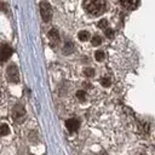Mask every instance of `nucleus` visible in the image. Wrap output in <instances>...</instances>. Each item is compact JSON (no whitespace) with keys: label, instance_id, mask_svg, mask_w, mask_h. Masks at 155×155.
I'll list each match as a JSON object with an SVG mask.
<instances>
[{"label":"nucleus","instance_id":"f257e3e1","mask_svg":"<svg viewBox=\"0 0 155 155\" xmlns=\"http://www.w3.org/2000/svg\"><path fill=\"white\" fill-rule=\"evenodd\" d=\"M104 0H84V8L91 15H99L104 10Z\"/></svg>","mask_w":155,"mask_h":155},{"label":"nucleus","instance_id":"f03ea898","mask_svg":"<svg viewBox=\"0 0 155 155\" xmlns=\"http://www.w3.org/2000/svg\"><path fill=\"white\" fill-rule=\"evenodd\" d=\"M6 75H7V79L10 82H13V84H17L19 81V73H18V68L17 65L15 64H11L7 70H6Z\"/></svg>","mask_w":155,"mask_h":155},{"label":"nucleus","instance_id":"7ed1b4c3","mask_svg":"<svg viewBox=\"0 0 155 155\" xmlns=\"http://www.w3.org/2000/svg\"><path fill=\"white\" fill-rule=\"evenodd\" d=\"M40 13L44 19V22H48L52 18V8L48 2H41L40 4Z\"/></svg>","mask_w":155,"mask_h":155},{"label":"nucleus","instance_id":"20e7f679","mask_svg":"<svg viewBox=\"0 0 155 155\" xmlns=\"http://www.w3.org/2000/svg\"><path fill=\"white\" fill-rule=\"evenodd\" d=\"M24 115H25L24 108L22 105H19V104L15 105V108L12 110V117H13V120L15 121H19V120H22L24 117Z\"/></svg>","mask_w":155,"mask_h":155},{"label":"nucleus","instance_id":"39448f33","mask_svg":"<svg viewBox=\"0 0 155 155\" xmlns=\"http://www.w3.org/2000/svg\"><path fill=\"white\" fill-rule=\"evenodd\" d=\"M65 126H67L68 131L73 133V132L78 131V128L80 127V121L78 119H68L65 121Z\"/></svg>","mask_w":155,"mask_h":155},{"label":"nucleus","instance_id":"423d86ee","mask_svg":"<svg viewBox=\"0 0 155 155\" xmlns=\"http://www.w3.org/2000/svg\"><path fill=\"white\" fill-rule=\"evenodd\" d=\"M12 54V48L8 46V45H2L1 47V61L2 62H6Z\"/></svg>","mask_w":155,"mask_h":155},{"label":"nucleus","instance_id":"0eeeda50","mask_svg":"<svg viewBox=\"0 0 155 155\" xmlns=\"http://www.w3.org/2000/svg\"><path fill=\"white\" fill-rule=\"evenodd\" d=\"M138 1H139V0H121V4H122V6H124L125 8H127V10H133V8L137 7Z\"/></svg>","mask_w":155,"mask_h":155},{"label":"nucleus","instance_id":"6e6552de","mask_svg":"<svg viewBox=\"0 0 155 155\" xmlns=\"http://www.w3.org/2000/svg\"><path fill=\"white\" fill-rule=\"evenodd\" d=\"M48 39L51 40V44H52V46H54L58 41H59V36H58V31L56 30V29H51L50 31H48Z\"/></svg>","mask_w":155,"mask_h":155},{"label":"nucleus","instance_id":"1a4fd4ad","mask_svg":"<svg viewBox=\"0 0 155 155\" xmlns=\"http://www.w3.org/2000/svg\"><path fill=\"white\" fill-rule=\"evenodd\" d=\"M78 36H79V39H80L81 41H87L88 38H90V33H88L87 30H81Z\"/></svg>","mask_w":155,"mask_h":155},{"label":"nucleus","instance_id":"9d476101","mask_svg":"<svg viewBox=\"0 0 155 155\" xmlns=\"http://www.w3.org/2000/svg\"><path fill=\"white\" fill-rule=\"evenodd\" d=\"M104 57H105V54H104L103 51H97V52L94 53V58H96L98 62H102V61L104 59Z\"/></svg>","mask_w":155,"mask_h":155},{"label":"nucleus","instance_id":"9b49d317","mask_svg":"<svg viewBox=\"0 0 155 155\" xmlns=\"http://www.w3.org/2000/svg\"><path fill=\"white\" fill-rule=\"evenodd\" d=\"M101 42H102V39H101V36H98V35H94V36L92 38V45H93V46H98V45H101Z\"/></svg>","mask_w":155,"mask_h":155},{"label":"nucleus","instance_id":"f8f14e48","mask_svg":"<svg viewBox=\"0 0 155 155\" xmlns=\"http://www.w3.org/2000/svg\"><path fill=\"white\" fill-rule=\"evenodd\" d=\"M63 51H64V53H70V52L73 51V44H71L70 41L67 42L65 46H64V48H63Z\"/></svg>","mask_w":155,"mask_h":155},{"label":"nucleus","instance_id":"ddd939ff","mask_svg":"<svg viewBox=\"0 0 155 155\" xmlns=\"http://www.w3.org/2000/svg\"><path fill=\"white\" fill-rule=\"evenodd\" d=\"M101 84H102L104 87H109V86H110V84H111V81H110V79H109V78H105V76H104V78H102V79H101Z\"/></svg>","mask_w":155,"mask_h":155},{"label":"nucleus","instance_id":"4468645a","mask_svg":"<svg viewBox=\"0 0 155 155\" xmlns=\"http://www.w3.org/2000/svg\"><path fill=\"white\" fill-rule=\"evenodd\" d=\"M84 74H85L86 76H90V78H91V76L94 75V70H93L92 68H85V69H84Z\"/></svg>","mask_w":155,"mask_h":155},{"label":"nucleus","instance_id":"2eb2a0df","mask_svg":"<svg viewBox=\"0 0 155 155\" xmlns=\"http://www.w3.org/2000/svg\"><path fill=\"white\" fill-rule=\"evenodd\" d=\"M8 132H10L8 126H7L6 124H2V125H1V136H6Z\"/></svg>","mask_w":155,"mask_h":155},{"label":"nucleus","instance_id":"dca6fc26","mask_svg":"<svg viewBox=\"0 0 155 155\" xmlns=\"http://www.w3.org/2000/svg\"><path fill=\"white\" fill-rule=\"evenodd\" d=\"M98 27H99L101 29H107V28H108V22H107V19H101V21L98 22Z\"/></svg>","mask_w":155,"mask_h":155},{"label":"nucleus","instance_id":"f3484780","mask_svg":"<svg viewBox=\"0 0 155 155\" xmlns=\"http://www.w3.org/2000/svg\"><path fill=\"white\" fill-rule=\"evenodd\" d=\"M76 97H78L80 101H85L86 94H85V92H84V91H78V92H76Z\"/></svg>","mask_w":155,"mask_h":155},{"label":"nucleus","instance_id":"a211bd4d","mask_svg":"<svg viewBox=\"0 0 155 155\" xmlns=\"http://www.w3.org/2000/svg\"><path fill=\"white\" fill-rule=\"evenodd\" d=\"M105 35H107L108 38H113V36H114V31H113L111 29L107 28V29H105Z\"/></svg>","mask_w":155,"mask_h":155}]
</instances>
